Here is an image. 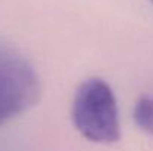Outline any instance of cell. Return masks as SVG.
Here are the masks:
<instances>
[{
    "mask_svg": "<svg viewBox=\"0 0 153 151\" xmlns=\"http://www.w3.org/2000/svg\"><path fill=\"white\" fill-rule=\"evenodd\" d=\"M71 122L88 141L110 145L120 139V120L116 96L107 82L91 77L76 89Z\"/></svg>",
    "mask_w": 153,
    "mask_h": 151,
    "instance_id": "6da1fadb",
    "label": "cell"
},
{
    "mask_svg": "<svg viewBox=\"0 0 153 151\" xmlns=\"http://www.w3.org/2000/svg\"><path fill=\"white\" fill-rule=\"evenodd\" d=\"M40 82L33 65L0 39V126L36 105Z\"/></svg>",
    "mask_w": 153,
    "mask_h": 151,
    "instance_id": "7a4b0ae2",
    "label": "cell"
},
{
    "mask_svg": "<svg viewBox=\"0 0 153 151\" xmlns=\"http://www.w3.org/2000/svg\"><path fill=\"white\" fill-rule=\"evenodd\" d=\"M132 119L141 132L153 138V96L143 95L135 101Z\"/></svg>",
    "mask_w": 153,
    "mask_h": 151,
    "instance_id": "3957f363",
    "label": "cell"
},
{
    "mask_svg": "<svg viewBox=\"0 0 153 151\" xmlns=\"http://www.w3.org/2000/svg\"><path fill=\"white\" fill-rule=\"evenodd\" d=\"M150 1H152V3H153V0H150Z\"/></svg>",
    "mask_w": 153,
    "mask_h": 151,
    "instance_id": "277c9868",
    "label": "cell"
}]
</instances>
